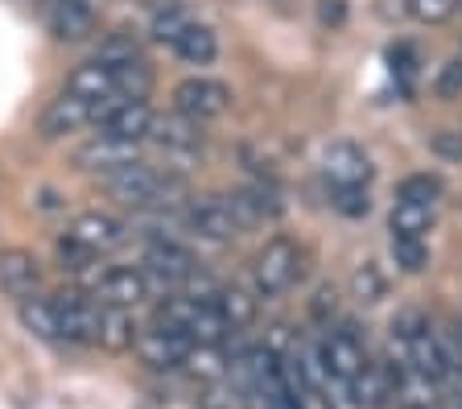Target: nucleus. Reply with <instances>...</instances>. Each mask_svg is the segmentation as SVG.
I'll return each instance as SVG.
<instances>
[{"mask_svg":"<svg viewBox=\"0 0 462 409\" xmlns=\"http://www.w3.org/2000/svg\"><path fill=\"white\" fill-rule=\"evenodd\" d=\"M91 298L99 306H120V311H133V306L149 302L153 298V282L144 269L133 265H112V269L96 273V285H91Z\"/></svg>","mask_w":462,"mask_h":409,"instance_id":"obj_5","label":"nucleus"},{"mask_svg":"<svg viewBox=\"0 0 462 409\" xmlns=\"http://www.w3.org/2000/svg\"><path fill=\"white\" fill-rule=\"evenodd\" d=\"M153 107L144 104V99H125V104L116 107L112 116L104 120V125H96L99 133H107V136H120V141H149V128H153Z\"/></svg>","mask_w":462,"mask_h":409,"instance_id":"obj_19","label":"nucleus"},{"mask_svg":"<svg viewBox=\"0 0 462 409\" xmlns=\"http://www.w3.org/2000/svg\"><path fill=\"white\" fill-rule=\"evenodd\" d=\"M67 91L70 96H83V99H104V96H112L116 91V79H112V67L107 62H99V59H91V62H83V67H75L70 70V79H67Z\"/></svg>","mask_w":462,"mask_h":409,"instance_id":"obj_24","label":"nucleus"},{"mask_svg":"<svg viewBox=\"0 0 462 409\" xmlns=\"http://www.w3.org/2000/svg\"><path fill=\"white\" fill-rule=\"evenodd\" d=\"M396 199H409V203H421V207H438V199H442V178L409 174L401 186H396Z\"/></svg>","mask_w":462,"mask_h":409,"instance_id":"obj_33","label":"nucleus"},{"mask_svg":"<svg viewBox=\"0 0 462 409\" xmlns=\"http://www.w3.org/2000/svg\"><path fill=\"white\" fill-rule=\"evenodd\" d=\"M170 50L186 62V67H211V62L219 59V38H215L211 25H199V21H194L190 30L173 42Z\"/></svg>","mask_w":462,"mask_h":409,"instance_id":"obj_22","label":"nucleus"},{"mask_svg":"<svg viewBox=\"0 0 462 409\" xmlns=\"http://www.w3.org/2000/svg\"><path fill=\"white\" fill-rule=\"evenodd\" d=\"M91 125V99L83 96H70V91H62V96L54 99V104L42 112V136L46 141H58V136H70L79 133V128Z\"/></svg>","mask_w":462,"mask_h":409,"instance_id":"obj_17","label":"nucleus"},{"mask_svg":"<svg viewBox=\"0 0 462 409\" xmlns=\"http://www.w3.org/2000/svg\"><path fill=\"white\" fill-rule=\"evenodd\" d=\"M388 253H393V265L401 273H421L430 265V248L417 236H388Z\"/></svg>","mask_w":462,"mask_h":409,"instance_id":"obj_31","label":"nucleus"},{"mask_svg":"<svg viewBox=\"0 0 462 409\" xmlns=\"http://www.w3.org/2000/svg\"><path fill=\"white\" fill-rule=\"evenodd\" d=\"M318 351H322L330 368H335L343 380H351V385H356V380L367 372V364H372V360H367L364 339H359L356 327H346V322H343V327H335V331L322 335Z\"/></svg>","mask_w":462,"mask_h":409,"instance_id":"obj_10","label":"nucleus"},{"mask_svg":"<svg viewBox=\"0 0 462 409\" xmlns=\"http://www.w3.org/2000/svg\"><path fill=\"white\" fill-rule=\"evenodd\" d=\"M173 107H178L182 116L207 125V120H219L231 107V88L219 83V79H207V75L182 79V83L173 88Z\"/></svg>","mask_w":462,"mask_h":409,"instance_id":"obj_7","label":"nucleus"},{"mask_svg":"<svg viewBox=\"0 0 462 409\" xmlns=\"http://www.w3.org/2000/svg\"><path fill=\"white\" fill-rule=\"evenodd\" d=\"M96 59H99V62H107V67H120V62L144 59L136 30H112V33H104V42L96 46Z\"/></svg>","mask_w":462,"mask_h":409,"instance_id":"obj_29","label":"nucleus"},{"mask_svg":"<svg viewBox=\"0 0 462 409\" xmlns=\"http://www.w3.org/2000/svg\"><path fill=\"white\" fill-rule=\"evenodd\" d=\"M182 228L199 240H211V244H227L236 236H244L240 219L231 215L227 199L223 195H202V199H190L182 207Z\"/></svg>","mask_w":462,"mask_h":409,"instance_id":"obj_3","label":"nucleus"},{"mask_svg":"<svg viewBox=\"0 0 462 409\" xmlns=\"http://www.w3.org/2000/svg\"><path fill=\"white\" fill-rule=\"evenodd\" d=\"M194 25V17H190V9H186L182 0H165V5H157V13H153V42H165V46H173V42L182 38L186 30Z\"/></svg>","mask_w":462,"mask_h":409,"instance_id":"obj_27","label":"nucleus"},{"mask_svg":"<svg viewBox=\"0 0 462 409\" xmlns=\"http://www.w3.org/2000/svg\"><path fill=\"white\" fill-rule=\"evenodd\" d=\"M298 277H301V248L289 236H273L256 253V265H252L256 293L260 298H281L285 290H293Z\"/></svg>","mask_w":462,"mask_h":409,"instance_id":"obj_2","label":"nucleus"},{"mask_svg":"<svg viewBox=\"0 0 462 409\" xmlns=\"http://www.w3.org/2000/svg\"><path fill=\"white\" fill-rule=\"evenodd\" d=\"M21 327L46 343H62V322H58L54 298H38V293L25 298V302H21Z\"/></svg>","mask_w":462,"mask_h":409,"instance_id":"obj_23","label":"nucleus"},{"mask_svg":"<svg viewBox=\"0 0 462 409\" xmlns=\"http://www.w3.org/2000/svg\"><path fill=\"white\" fill-rule=\"evenodd\" d=\"M58 322L67 343H99V302L87 293H58Z\"/></svg>","mask_w":462,"mask_h":409,"instance_id":"obj_15","label":"nucleus"},{"mask_svg":"<svg viewBox=\"0 0 462 409\" xmlns=\"http://www.w3.org/2000/svg\"><path fill=\"white\" fill-rule=\"evenodd\" d=\"M211 306L219 311V319L227 322L231 335L248 331L252 322H256V298H252L248 290H236V285H219L211 298Z\"/></svg>","mask_w":462,"mask_h":409,"instance_id":"obj_20","label":"nucleus"},{"mask_svg":"<svg viewBox=\"0 0 462 409\" xmlns=\"http://www.w3.org/2000/svg\"><path fill=\"white\" fill-rule=\"evenodd\" d=\"M322 174L330 186H367L372 182V157L356 141H330L322 149Z\"/></svg>","mask_w":462,"mask_h":409,"instance_id":"obj_11","label":"nucleus"},{"mask_svg":"<svg viewBox=\"0 0 462 409\" xmlns=\"http://www.w3.org/2000/svg\"><path fill=\"white\" fill-rule=\"evenodd\" d=\"M136 335H141V327L133 322V311H120V306H99V348L128 351V348H136Z\"/></svg>","mask_w":462,"mask_h":409,"instance_id":"obj_21","label":"nucleus"},{"mask_svg":"<svg viewBox=\"0 0 462 409\" xmlns=\"http://www.w3.org/2000/svg\"><path fill=\"white\" fill-rule=\"evenodd\" d=\"M248 405V397H244V389L236 385V380H207L199 393V409H244Z\"/></svg>","mask_w":462,"mask_h":409,"instance_id":"obj_32","label":"nucleus"},{"mask_svg":"<svg viewBox=\"0 0 462 409\" xmlns=\"http://www.w3.org/2000/svg\"><path fill=\"white\" fill-rule=\"evenodd\" d=\"M112 79H116V96L125 99H149V91H153V67L144 59L112 67Z\"/></svg>","mask_w":462,"mask_h":409,"instance_id":"obj_28","label":"nucleus"},{"mask_svg":"<svg viewBox=\"0 0 462 409\" xmlns=\"http://www.w3.org/2000/svg\"><path fill=\"white\" fill-rule=\"evenodd\" d=\"M430 149L442 157H462V133H454V128H442V133L430 136Z\"/></svg>","mask_w":462,"mask_h":409,"instance_id":"obj_41","label":"nucleus"},{"mask_svg":"<svg viewBox=\"0 0 462 409\" xmlns=\"http://www.w3.org/2000/svg\"><path fill=\"white\" fill-rule=\"evenodd\" d=\"M318 21L327 30H343L346 25V0H318Z\"/></svg>","mask_w":462,"mask_h":409,"instance_id":"obj_40","label":"nucleus"},{"mask_svg":"<svg viewBox=\"0 0 462 409\" xmlns=\"http://www.w3.org/2000/svg\"><path fill=\"white\" fill-rule=\"evenodd\" d=\"M144 273L153 285H186L199 273L194 253L186 244H178L173 236H149L144 244Z\"/></svg>","mask_w":462,"mask_h":409,"instance_id":"obj_6","label":"nucleus"},{"mask_svg":"<svg viewBox=\"0 0 462 409\" xmlns=\"http://www.w3.org/2000/svg\"><path fill=\"white\" fill-rule=\"evenodd\" d=\"M231 207V215L240 219V228L248 232V228H260L269 224V219H277L281 215V199L273 186L256 182V186H240V191H231V195H223Z\"/></svg>","mask_w":462,"mask_h":409,"instance_id":"obj_16","label":"nucleus"},{"mask_svg":"<svg viewBox=\"0 0 462 409\" xmlns=\"http://www.w3.org/2000/svg\"><path fill=\"white\" fill-rule=\"evenodd\" d=\"M314 319H327V311H335V285H322V290L314 293Z\"/></svg>","mask_w":462,"mask_h":409,"instance_id":"obj_42","label":"nucleus"},{"mask_svg":"<svg viewBox=\"0 0 462 409\" xmlns=\"http://www.w3.org/2000/svg\"><path fill=\"white\" fill-rule=\"evenodd\" d=\"M42 21H46L50 38L83 42L96 30V9L87 0H42Z\"/></svg>","mask_w":462,"mask_h":409,"instance_id":"obj_13","label":"nucleus"},{"mask_svg":"<svg viewBox=\"0 0 462 409\" xmlns=\"http://www.w3.org/2000/svg\"><path fill=\"white\" fill-rule=\"evenodd\" d=\"M42 290V265L29 248H0V293L25 302Z\"/></svg>","mask_w":462,"mask_h":409,"instance_id":"obj_14","label":"nucleus"},{"mask_svg":"<svg viewBox=\"0 0 462 409\" xmlns=\"http://www.w3.org/2000/svg\"><path fill=\"white\" fill-rule=\"evenodd\" d=\"M141 145L136 141H120V136H107V133H96L87 145L75 149V166L87 170V174H116V170L133 166V162H141Z\"/></svg>","mask_w":462,"mask_h":409,"instance_id":"obj_8","label":"nucleus"},{"mask_svg":"<svg viewBox=\"0 0 462 409\" xmlns=\"http://www.w3.org/2000/svg\"><path fill=\"white\" fill-rule=\"evenodd\" d=\"M67 236H75V240L87 244L96 256H104V253H112L116 244H125V224L107 211H83L75 224L67 228Z\"/></svg>","mask_w":462,"mask_h":409,"instance_id":"obj_18","label":"nucleus"},{"mask_svg":"<svg viewBox=\"0 0 462 409\" xmlns=\"http://www.w3.org/2000/svg\"><path fill=\"white\" fill-rule=\"evenodd\" d=\"M404 13L421 25H442L458 13V0H404Z\"/></svg>","mask_w":462,"mask_h":409,"instance_id":"obj_35","label":"nucleus"},{"mask_svg":"<svg viewBox=\"0 0 462 409\" xmlns=\"http://www.w3.org/2000/svg\"><path fill=\"white\" fill-rule=\"evenodd\" d=\"M149 141L165 149V157H194L202 153V125L190 116H182L178 107L165 112V116H153V128H149Z\"/></svg>","mask_w":462,"mask_h":409,"instance_id":"obj_12","label":"nucleus"},{"mask_svg":"<svg viewBox=\"0 0 462 409\" xmlns=\"http://www.w3.org/2000/svg\"><path fill=\"white\" fill-rule=\"evenodd\" d=\"M458 5H462V0H458Z\"/></svg>","mask_w":462,"mask_h":409,"instance_id":"obj_44","label":"nucleus"},{"mask_svg":"<svg viewBox=\"0 0 462 409\" xmlns=\"http://www.w3.org/2000/svg\"><path fill=\"white\" fill-rule=\"evenodd\" d=\"M335 195H330V203H335L338 215H346V219H364L367 211H372V199H367V186H330Z\"/></svg>","mask_w":462,"mask_h":409,"instance_id":"obj_34","label":"nucleus"},{"mask_svg":"<svg viewBox=\"0 0 462 409\" xmlns=\"http://www.w3.org/2000/svg\"><path fill=\"white\" fill-rule=\"evenodd\" d=\"M186 351H190V339L157 319H153V327H141V335H136V356H141V364H149V368H157V372L182 368Z\"/></svg>","mask_w":462,"mask_h":409,"instance_id":"obj_9","label":"nucleus"},{"mask_svg":"<svg viewBox=\"0 0 462 409\" xmlns=\"http://www.w3.org/2000/svg\"><path fill=\"white\" fill-rule=\"evenodd\" d=\"M107 195L116 203L133 207V211H149V207H178L186 199V174L178 170H157L149 162H133V166L116 170L104 178Z\"/></svg>","mask_w":462,"mask_h":409,"instance_id":"obj_1","label":"nucleus"},{"mask_svg":"<svg viewBox=\"0 0 462 409\" xmlns=\"http://www.w3.org/2000/svg\"><path fill=\"white\" fill-rule=\"evenodd\" d=\"M396 351H401V360L409 364V368L421 372V376L433 380V385H446V380H454L450 348H446V339L433 331L430 322H425V327H417V331L409 335L404 343H396Z\"/></svg>","mask_w":462,"mask_h":409,"instance_id":"obj_4","label":"nucleus"},{"mask_svg":"<svg viewBox=\"0 0 462 409\" xmlns=\"http://www.w3.org/2000/svg\"><path fill=\"white\" fill-rule=\"evenodd\" d=\"M425 322H430V319H425L417 306H401V311L393 314V322H388V331H393V343H404L409 335L417 331V327H425Z\"/></svg>","mask_w":462,"mask_h":409,"instance_id":"obj_37","label":"nucleus"},{"mask_svg":"<svg viewBox=\"0 0 462 409\" xmlns=\"http://www.w3.org/2000/svg\"><path fill=\"white\" fill-rule=\"evenodd\" d=\"M384 293H388V282H384V273H380L375 261H364L356 273H351V298H356V302L375 306Z\"/></svg>","mask_w":462,"mask_h":409,"instance_id":"obj_30","label":"nucleus"},{"mask_svg":"<svg viewBox=\"0 0 462 409\" xmlns=\"http://www.w3.org/2000/svg\"><path fill=\"white\" fill-rule=\"evenodd\" d=\"M446 409H462V405H446Z\"/></svg>","mask_w":462,"mask_h":409,"instance_id":"obj_43","label":"nucleus"},{"mask_svg":"<svg viewBox=\"0 0 462 409\" xmlns=\"http://www.w3.org/2000/svg\"><path fill=\"white\" fill-rule=\"evenodd\" d=\"M256 405H260V409H306V397H301L293 385H281V389L264 393Z\"/></svg>","mask_w":462,"mask_h":409,"instance_id":"obj_39","label":"nucleus"},{"mask_svg":"<svg viewBox=\"0 0 462 409\" xmlns=\"http://www.w3.org/2000/svg\"><path fill=\"white\" fill-rule=\"evenodd\" d=\"M433 91H438L442 99L462 96V59H450L442 70H438V79H433Z\"/></svg>","mask_w":462,"mask_h":409,"instance_id":"obj_38","label":"nucleus"},{"mask_svg":"<svg viewBox=\"0 0 462 409\" xmlns=\"http://www.w3.org/2000/svg\"><path fill=\"white\" fill-rule=\"evenodd\" d=\"M58 256H62V265H67V269H91V265L99 261V256L91 253L87 244H79L75 236H62V240H58Z\"/></svg>","mask_w":462,"mask_h":409,"instance_id":"obj_36","label":"nucleus"},{"mask_svg":"<svg viewBox=\"0 0 462 409\" xmlns=\"http://www.w3.org/2000/svg\"><path fill=\"white\" fill-rule=\"evenodd\" d=\"M182 368L190 372V376H199L202 385L207 380H223L231 368V356L223 351V343H190V351H186Z\"/></svg>","mask_w":462,"mask_h":409,"instance_id":"obj_25","label":"nucleus"},{"mask_svg":"<svg viewBox=\"0 0 462 409\" xmlns=\"http://www.w3.org/2000/svg\"><path fill=\"white\" fill-rule=\"evenodd\" d=\"M433 228V207L409 203V199H396L393 211H388V232L393 236H417L425 240V232Z\"/></svg>","mask_w":462,"mask_h":409,"instance_id":"obj_26","label":"nucleus"}]
</instances>
